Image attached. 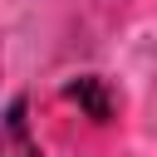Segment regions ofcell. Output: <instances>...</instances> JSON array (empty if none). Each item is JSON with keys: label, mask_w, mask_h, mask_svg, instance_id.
<instances>
[{"label": "cell", "mask_w": 157, "mask_h": 157, "mask_svg": "<svg viewBox=\"0 0 157 157\" xmlns=\"http://www.w3.org/2000/svg\"><path fill=\"white\" fill-rule=\"evenodd\" d=\"M25 98H10V108H5V147H0V157H44L39 152V142L29 137V118H25Z\"/></svg>", "instance_id": "7a4b0ae2"}, {"label": "cell", "mask_w": 157, "mask_h": 157, "mask_svg": "<svg viewBox=\"0 0 157 157\" xmlns=\"http://www.w3.org/2000/svg\"><path fill=\"white\" fill-rule=\"evenodd\" d=\"M64 98H69V103H78L93 123H108V118H113V93H108V83H103L98 74L69 78V83H64Z\"/></svg>", "instance_id": "6da1fadb"}]
</instances>
